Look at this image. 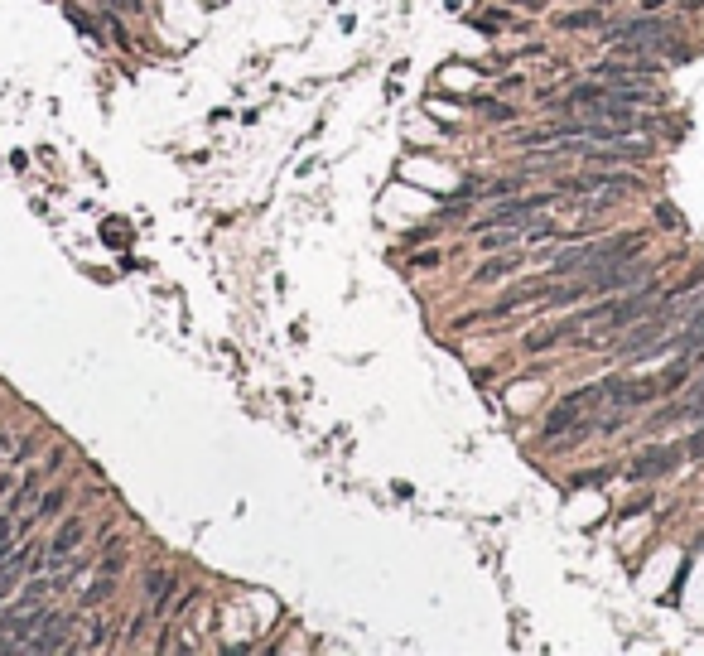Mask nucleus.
<instances>
[{
    "label": "nucleus",
    "mask_w": 704,
    "mask_h": 656,
    "mask_svg": "<svg viewBox=\"0 0 704 656\" xmlns=\"http://www.w3.org/2000/svg\"><path fill=\"white\" fill-rule=\"evenodd\" d=\"M651 232H618V237H598V242H584V246H569L560 251L555 261H550V271L555 275H589V271H608V266H623V261H637L642 251H647Z\"/></svg>",
    "instance_id": "f257e3e1"
},
{
    "label": "nucleus",
    "mask_w": 704,
    "mask_h": 656,
    "mask_svg": "<svg viewBox=\"0 0 704 656\" xmlns=\"http://www.w3.org/2000/svg\"><path fill=\"white\" fill-rule=\"evenodd\" d=\"M685 459V449L680 444H647V449H637L632 459H627L623 478L627 483H656V478H671Z\"/></svg>",
    "instance_id": "f03ea898"
},
{
    "label": "nucleus",
    "mask_w": 704,
    "mask_h": 656,
    "mask_svg": "<svg viewBox=\"0 0 704 656\" xmlns=\"http://www.w3.org/2000/svg\"><path fill=\"white\" fill-rule=\"evenodd\" d=\"M550 198L555 193H526V198H502L492 213L473 222V232H488V227H526V222L536 218L541 208H550Z\"/></svg>",
    "instance_id": "7ed1b4c3"
},
{
    "label": "nucleus",
    "mask_w": 704,
    "mask_h": 656,
    "mask_svg": "<svg viewBox=\"0 0 704 656\" xmlns=\"http://www.w3.org/2000/svg\"><path fill=\"white\" fill-rule=\"evenodd\" d=\"M704 348V300L685 314V324L671 328L661 343H651V348H642L637 357H651V353H700Z\"/></svg>",
    "instance_id": "20e7f679"
},
{
    "label": "nucleus",
    "mask_w": 704,
    "mask_h": 656,
    "mask_svg": "<svg viewBox=\"0 0 704 656\" xmlns=\"http://www.w3.org/2000/svg\"><path fill=\"white\" fill-rule=\"evenodd\" d=\"M82 541H87V517H63L54 531V541L44 546V565H49V574L63 570L73 555L82 550Z\"/></svg>",
    "instance_id": "39448f33"
},
{
    "label": "nucleus",
    "mask_w": 704,
    "mask_h": 656,
    "mask_svg": "<svg viewBox=\"0 0 704 656\" xmlns=\"http://www.w3.org/2000/svg\"><path fill=\"white\" fill-rule=\"evenodd\" d=\"M73 632H78V618H73V613H58V608H54V613L44 618V628L29 637L25 652H68V647H78V642H73Z\"/></svg>",
    "instance_id": "423d86ee"
},
{
    "label": "nucleus",
    "mask_w": 704,
    "mask_h": 656,
    "mask_svg": "<svg viewBox=\"0 0 704 656\" xmlns=\"http://www.w3.org/2000/svg\"><path fill=\"white\" fill-rule=\"evenodd\" d=\"M184 589V579L174 570H150L145 574V599H150V618H164L174 608V594Z\"/></svg>",
    "instance_id": "0eeeda50"
},
{
    "label": "nucleus",
    "mask_w": 704,
    "mask_h": 656,
    "mask_svg": "<svg viewBox=\"0 0 704 656\" xmlns=\"http://www.w3.org/2000/svg\"><path fill=\"white\" fill-rule=\"evenodd\" d=\"M565 338H579V324L569 319V324H550V328H531L526 338H521V348L526 353H545V348H555V343H565Z\"/></svg>",
    "instance_id": "6e6552de"
},
{
    "label": "nucleus",
    "mask_w": 704,
    "mask_h": 656,
    "mask_svg": "<svg viewBox=\"0 0 704 656\" xmlns=\"http://www.w3.org/2000/svg\"><path fill=\"white\" fill-rule=\"evenodd\" d=\"M521 261H526L521 251H516V256H502V251H492L488 261H483V266L473 271V285H492V280H507V275L521 271Z\"/></svg>",
    "instance_id": "1a4fd4ad"
},
{
    "label": "nucleus",
    "mask_w": 704,
    "mask_h": 656,
    "mask_svg": "<svg viewBox=\"0 0 704 656\" xmlns=\"http://www.w3.org/2000/svg\"><path fill=\"white\" fill-rule=\"evenodd\" d=\"M39 483H44V468H34V473H20V478H15V488H10V512H15V517H25L29 507L39 502Z\"/></svg>",
    "instance_id": "9d476101"
},
{
    "label": "nucleus",
    "mask_w": 704,
    "mask_h": 656,
    "mask_svg": "<svg viewBox=\"0 0 704 656\" xmlns=\"http://www.w3.org/2000/svg\"><path fill=\"white\" fill-rule=\"evenodd\" d=\"M107 599H116V574L102 570L97 579H92V584H87V594L78 599V608H82V613H97V608H102Z\"/></svg>",
    "instance_id": "9b49d317"
},
{
    "label": "nucleus",
    "mask_w": 704,
    "mask_h": 656,
    "mask_svg": "<svg viewBox=\"0 0 704 656\" xmlns=\"http://www.w3.org/2000/svg\"><path fill=\"white\" fill-rule=\"evenodd\" d=\"M68 507V488H49L39 492V502H34V521H58V512Z\"/></svg>",
    "instance_id": "f8f14e48"
},
{
    "label": "nucleus",
    "mask_w": 704,
    "mask_h": 656,
    "mask_svg": "<svg viewBox=\"0 0 704 656\" xmlns=\"http://www.w3.org/2000/svg\"><path fill=\"white\" fill-rule=\"evenodd\" d=\"M111 623L107 618H97V623H92V628H87V637H82L78 642V652H107V647H116V637H111Z\"/></svg>",
    "instance_id": "ddd939ff"
},
{
    "label": "nucleus",
    "mask_w": 704,
    "mask_h": 656,
    "mask_svg": "<svg viewBox=\"0 0 704 656\" xmlns=\"http://www.w3.org/2000/svg\"><path fill=\"white\" fill-rule=\"evenodd\" d=\"M507 246H521V227H488L483 232V242H478V251H507Z\"/></svg>",
    "instance_id": "4468645a"
},
{
    "label": "nucleus",
    "mask_w": 704,
    "mask_h": 656,
    "mask_svg": "<svg viewBox=\"0 0 704 656\" xmlns=\"http://www.w3.org/2000/svg\"><path fill=\"white\" fill-rule=\"evenodd\" d=\"M603 25H608V20H603L598 10H584V15H565V20H560V29H603Z\"/></svg>",
    "instance_id": "2eb2a0df"
},
{
    "label": "nucleus",
    "mask_w": 704,
    "mask_h": 656,
    "mask_svg": "<svg viewBox=\"0 0 704 656\" xmlns=\"http://www.w3.org/2000/svg\"><path fill=\"white\" fill-rule=\"evenodd\" d=\"M39 444H44V439H39V435H25V439H20V444H15V454H10V459L20 464V459H29V454H34Z\"/></svg>",
    "instance_id": "dca6fc26"
},
{
    "label": "nucleus",
    "mask_w": 704,
    "mask_h": 656,
    "mask_svg": "<svg viewBox=\"0 0 704 656\" xmlns=\"http://www.w3.org/2000/svg\"><path fill=\"white\" fill-rule=\"evenodd\" d=\"M656 222H661V227H680V213L671 203H656Z\"/></svg>",
    "instance_id": "f3484780"
},
{
    "label": "nucleus",
    "mask_w": 704,
    "mask_h": 656,
    "mask_svg": "<svg viewBox=\"0 0 704 656\" xmlns=\"http://www.w3.org/2000/svg\"><path fill=\"white\" fill-rule=\"evenodd\" d=\"M63 15H68V20H73V25H78L82 34H92V20H87V10H78V5H68Z\"/></svg>",
    "instance_id": "a211bd4d"
},
{
    "label": "nucleus",
    "mask_w": 704,
    "mask_h": 656,
    "mask_svg": "<svg viewBox=\"0 0 704 656\" xmlns=\"http://www.w3.org/2000/svg\"><path fill=\"white\" fill-rule=\"evenodd\" d=\"M603 478H608V473H603V468H598V473H574V488H598V483H603Z\"/></svg>",
    "instance_id": "6ab92c4d"
},
{
    "label": "nucleus",
    "mask_w": 704,
    "mask_h": 656,
    "mask_svg": "<svg viewBox=\"0 0 704 656\" xmlns=\"http://www.w3.org/2000/svg\"><path fill=\"white\" fill-rule=\"evenodd\" d=\"M63 459H68V449L58 444V449H49V459H44V473H58L63 468Z\"/></svg>",
    "instance_id": "aec40b11"
},
{
    "label": "nucleus",
    "mask_w": 704,
    "mask_h": 656,
    "mask_svg": "<svg viewBox=\"0 0 704 656\" xmlns=\"http://www.w3.org/2000/svg\"><path fill=\"white\" fill-rule=\"evenodd\" d=\"M483 107H488L492 121H512V116H516V111H512V107H502V102H483Z\"/></svg>",
    "instance_id": "412c9836"
},
{
    "label": "nucleus",
    "mask_w": 704,
    "mask_h": 656,
    "mask_svg": "<svg viewBox=\"0 0 704 656\" xmlns=\"http://www.w3.org/2000/svg\"><path fill=\"white\" fill-rule=\"evenodd\" d=\"M685 454H690V459H704V430H695V435H690Z\"/></svg>",
    "instance_id": "4be33fe9"
},
{
    "label": "nucleus",
    "mask_w": 704,
    "mask_h": 656,
    "mask_svg": "<svg viewBox=\"0 0 704 656\" xmlns=\"http://www.w3.org/2000/svg\"><path fill=\"white\" fill-rule=\"evenodd\" d=\"M647 507H651V497H637V502H627V507H623V517H642Z\"/></svg>",
    "instance_id": "5701e85b"
},
{
    "label": "nucleus",
    "mask_w": 704,
    "mask_h": 656,
    "mask_svg": "<svg viewBox=\"0 0 704 656\" xmlns=\"http://www.w3.org/2000/svg\"><path fill=\"white\" fill-rule=\"evenodd\" d=\"M415 266H420V271H430V266H439V251H420V256H415Z\"/></svg>",
    "instance_id": "b1692460"
},
{
    "label": "nucleus",
    "mask_w": 704,
    "mask_h": 656,
    "mask_svg": "<svg viewBox=\"0 0 704 656\" xmlns=\"http://www.w3.org/2000/svg\"><path fill=\"white\" fill-rule=\"evenodd\" d=\"M111 10H136V15H140V10H145V0H111Z\"/></svg>",
    "instance_id": "393cba45"
},
{
    "label": "nucleus",
    "mask_w": 704,
    "mask_h": 656,
    "mask_svg": "<svg viewBox=\"0 0 704 656\" xmlns=\"http://www.w3.org/2000/svg\"><path fill=\"white\" fill-rule=\"evenodd\" d=\"M642 5H647V10H656V5H666V0H642Z\"/></svg>",
    "instance_id": "a878e982"
},
{
    "label": "nucleus",
    "mask_w": 704,
    "mask_h": 656,
    "mask_svg": "<svg viewBox=\"0 0 704 656\" xmlns=\"http://www.w3.org/2000/svg\"><path fill=\"white\" fill-rule=\"evenodd\" d=\"M695 546H700V550H704V531H700V541H695Z\"/></svg>",
    "instance_id": "bb28decb"
}]
</instances>
